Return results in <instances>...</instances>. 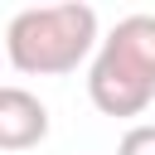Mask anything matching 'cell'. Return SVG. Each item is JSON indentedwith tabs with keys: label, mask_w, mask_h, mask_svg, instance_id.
<instances>
[{
	"label": "cell",
	"mask_w": 155,
	"mask_h": 155,
	"mask_svg": "<svg viewBox=\"0 0 155 155\" xmlns=\"http://www.w3.org/2000/svg\"><path fill=\"white\" fill-rule=\"evenodd\" d=\"M116 155H155V121H136V126H126Z\"/></svg>",
	"instance_id": "4"
},
{
	"label": "cell",
	"mask_w": 155,
	"mask_h": 155,
	"mask_svg": "<svg viewBox=\"0 0 155 155\" xmlns=\"http://www.w3.org/2000/svg\"><path fill=\"white\" fill-rule=\"evenodd\" d=\"M87 97L102 116H140L155 102V15H126L87 68Z\"/></svg>",
	"instance_id": "2"
},
{
	"label": "cell",
	"mask_w": 155,
	"mask_h": 155,
	"mask_svg": "<svg viewBox=\"0 0 155 155\" xmlns=\"http://www.w3.org/2000/svg\"><path fill=\"white\" fill-rule=\"evenodd\" d=\"M48 136V107L24 87H0V150H29Z\"/></svg>",
	"instance_id": "3"
},
{
	"label": "cell",
	"mask_w": 155,
	"mask_h": 155,
	"mask_svg": "<svg viewBox=\"0 0 155 155\" xmlns=\"http://www.w3.org/2000/svg\"><path fill=\"white\" fill-rule=\"evenodd\" d=\"M92 48H102L97 39V10L92 5H34L19 10L5 29V53L15 73L29 78H63L78 63L97 58Z\"/></svg>",
	"instance_id": "1"
}]
</instances>
